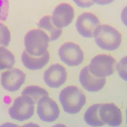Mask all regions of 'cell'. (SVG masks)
<instances>
[{"instance_id":"obj_22","label":"cell","mask_w":127,"mask_h":127,"mask_svg":"<svg viewBox=\"0 0 127 127\" xmlns=\"http://www.w3.org/2000/svg\"><path fill=\"white\" fill-rule=\"evenodd\" d=\"M94 3L98 5H104L110 4L115 0H93Z\"/></svg>"},{"instance_id":"obj_21","label":"cell","mask_w":127,"mask_h":127,"mask_svg":"<svg viewBox=\"0 0 127 127\" xmlns=\"http://www.w3.org/2000/svg\"><path fill=\"white\" fill-rule=\"evenodd\" d=\"M76 5L81 8H87L95 3L93 0H73Z\"/></svg>"},{"instance_id":"obj_13","label":"cell","mask_w":127,"mask_h":127,"mask_svg":"<svg viewBox=\"0 0 127 127\" xmlns=\"http://www.w3.org/2000/svg\"><path fill=\"white\" fill-rule=\"evenodd\" d=\"M79 80L84 89L88 92H95L103 89L106 83V78L97 77L90 71L88 66H86L81 70Z\"/></svg>"},{"instance_id":"obj_9","label":"cell","mask_w":127,"mask_h":127,"mask_svg":"<svg viewBox=\"0 0 127 127\" xmlns=\"http://www.w3.org/2000/svg\"><path fill=\"white\" fill-rule=\"evenodd\" d=\"M100 24V21L95 15L90 12H85L78 18L76 28L78 33L83 37L91 38L93 37L95 30Z\"/></svg>"},{"instance_id":"obj_14","label":"cell","mask_w":127,"mask_h":127,"mask_svg":"<svg viewBox=\"0 0 127 127\" xmlns=\"http://www.w3.org/2000/svg\"><path fill=\"white\" fill-rule=\"evenodd\" d=\"M21 61L25 68L31 70H39L49 62L50 54L48 51L41 56L35 57L29 54L25 50L21 56Z\"/></svg>"},{"instance_id":"obj_20","label":"cell","mask_w":127,"mask_h":127,"mask_svg":"<svg viewBox=\"0 0 127 127\" xmlns=\"http://www.w3.org/2000/svg\"><path fill=\"white\" fill-rule=\"evenodd\" d=\"M9 7L8 0H0V21H5L7 19Z\"/></svg>"},{"instance_id":"obj_5","label":"cell","mask_w":127,"mask_h":127,"mask_svg":"<svg viewBox=\"0 0 127 127\" xmlns=\"http://www.w3.org/2000/svg\"><path fill=\"white\" fill-rule=\"evenodd\" d=\"M34 103L29 97L19 96L16 98L9 109V114L12 119L23 122L30 119L34 112Z\"/></svg>"},{"instance_id":"obj_3","label":"cell","mask_w":127,"mask_h":127,"mask_svg":"<svg viewBox=\"0 0 127 127\" xmlns=\"http://www.w3.org/2000/svg\"><path fill=\"white\" fill-rule=\"evenodd\" d=\"M50 38L41 29H32L26 33L24 37L25 50L33 56H41L48 51Z\"/></svg>"},{"instance_id":"obj_16","label":"cell","mask_w":127,"mask_h":127,"mask_svg":"<svg viewBox=\"0 0 127 127\" xmlns=\"http://www.w3.org/2000/svg\"><path fill=\"white\" fill-rule=\"evenodd\" d=\"M101 104H96L90 107L84 115V120L88 125L91 127H101L105 125L99 116V111Z\"/></svg>"},{"instance_id":"obj_11","label":"cell","mask_w":127,"mask_h":127,"mask_svg":"<svg viewBox=\"0 0 127 127\" xmlns=\"http://www.w3.org/2000/svg\"><path fill=\"white\" fill-rule=\"evenodd\" d=\"M66 78V70L59 64L51 65L44 73L45 83L50 88H59L65 83Z\"/></svg>"},{"instance_id":"obj_15","label":"cell","mask_w":127,"mask_h":127,"mask_svg":"<svg viewBox=\"0 0 127 127\" xmlns=\"http://www.w3.org/2000/svg\"><path fill=\"white\" fill-rule=\"evenodd\" d=\"M39 29L42 30L48 35L50 41H54L58 39L62 33V29L58 28L52 22L51 16L50 15L43 16L38 23Z\"/></svg>"},{"instance_id":"obj_2","label":"cell","mask_w":127,"mask_h":127,"mask_svg":"<svg viewBox=\"0 0 127 127\" xmlns=\"http://www.w3.org/2000/svg\"><path fill=\"white\" fill-rule=\"evenodd\" d=\"M59 100L64 110L66 113H78L86 103V96L82 90L76 86L66 87L62 90Z\"/></svg>"},{"instance_id":"obj_17","label":"cell","mask_w":127,"mask_h":127,"mask_svg":"<svg viewBox=\"0 0 127 127\" xmlns=\"http://www.w3.org/2000/svg\"><path fill=\"white\" fill-rule=\"evenodd\" d=\"M22 95L29 97L34 104L38 103L41 98L45 96H49L47 91L38 86H30L27 87L22 92Z\"/></svg>"},{"instance_id":"obj_18","label":"cell","mask_w":127,"mask_h":127,"mask_svg":"<svg viewBox=\"0 0 127 127\" xmlns=\"http://www.w3.org/2000/svg\"><path fill=\"white\" fill-rule=\"evenodd\" d=\"M15 63L12 53L4 47H0V70L12 68Z\"/></svg>"},{"instance_id":"obj_4","label":"cell","mask_w":127,"mask_h":127,"mask_svg":"<svg viewBox=\"0 0 127 127\" xmlns=\"http://www.w3.org/2000/svg\"><path fill=\"white\" fill-rule=\"evenodd\" d=\"M116 63V60L112 56L100 54L95 56L91 60L88 67L93 75L103 78L114 73Z\"/></svg>"},{"instance_id":"obj_7","label":"cell","mask_w":127,"mask_h":127,"mask_svg":"<svg viewBox=\"0 0 127 127\" xmlns=\"http://www.w3.org/2000/svg\"><path fill=\"white\" fill-rule=\"evenodd\" d=\"M37 113L42 121L52 122L59 118L60 110L56 101L49 96H45L38 102Z\"/></svg>"},{"instance_id":"obj_10","label":"cell","mask_w":127,"mask_h":127,"mask_svg":"<svg viewBox=\"0 0 127 127\" xmlns=\"http://www.w3.org/2000/svg\"><path fill=\"white\" fill-rule=\"evenodd\" d=\"M74 17V10L69 3H62L58 4L52 13L51 19L57 27L62 29L71 24Z\"/></svg>"},{"instance_id":"obj_12","label":"cell","mask_w":127,"mask_h":127,"mask_svg":"<svg viewBox=\"0 0 127 127\" xmlns=\"http://www.w3.org/2000/svg\"><path fill=\"white\" fill-rule=\"evenodd\" d=\"M99 114L103 122L110 127H119L122 124V113L114 104H101Z\"/></svg>"},{"instance_id":"obj_1","label":"cell","mask_w":127,"mask_h":127,"mask_svg":"<svg viewBox=\"0 0 127 127\" xmlns=\"http://www.w3.org/2000/svg\"><path fill=\"white\" fill-rule=\"evenodd\" d=\"M93 36L98 47L108 51H113L118 49L122 41L121 33L108 25H98L94 32Z\"/></svg>"},{"instance_id":"obj_19","label":"cell","mask_w":127,"mask_h":127,"mask_svg":"<svg viewBox=\"0 0 127 127\" xmlns=\"http://www.w3.org/2000/svg\"><path fill=\"white\" fill-rule=\"evenodd\" d=\"M11 41V33L9 28L0 22V46L7 47Z\"/></svg>"},{"instance_id":"obj_8","label":"cell","mask_w":127,"mask_h":127,"mask_svg":"<svg viewBox=\"0 0 127 127\" xmlns=\"http://www.w3.org/2000/svg\"><path fill=\"white\" fill-rule=\"evenodd\" d=\"M26 75L21 69H12L2 73L1 84L2 87L8 92L18 91L25 82Z\"/></svg>"},{"instance_id":"obj_6","label":"cell","mask_w":127,"mask_h":127,"mask_svg":"<svg viewBox=\"0 0 127 127\" xmlns=\"http://www.w3.org/2000/svg\"><path fill=\"white\" fill-rule=\"evenodd\" d=\"M58 54L61 61L69 66H77L84 60V53L80 46L71 42L63 44L59 49Z\"/></svg>"}]
</instances>
